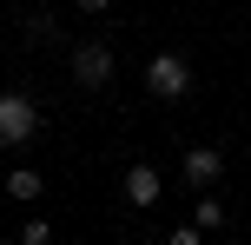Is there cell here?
Masks as SVG:
<instances>
[{"label":"cell","mask_w":251,"mask_h":245,"mask_svg":"<svg viewBox=\"0 0 251 245\" xmlns=\"http://www.w3.org/2000/svg\"><path fill=\"white\" fill-rule=\"evenodd\" d=\"M146 93H152V100H185V93H192V60L172 53V47H159L146 60Z\"/></svg>","instance_id":"1"},{"label":"cell","mask_w":251,"mask_h":245,"mask_svg":"<svg viewBox=\"0 0 251 245\" xmlns=\"http://www.w3.org/2000/svg\"><path fill=\"white\" fill-rule=\"evenodd\" d=\"M33 139H40V100L0 93V146H33Z\"/></svg>","instance_id":"2"},{"label":"cell","mask_w":251,"mask_h":245,"mask_svg":"<svg viewBox=\"0 0 251 245\" xmlns=\"http://www.w3.org/2000/svg\"><path fill=\"white\" fill-rule=\"evenodd\" d=\"M113 73H119V60H113L106 40H79V47H73V86L100 93V86H113Z\"/></svg>","instance_id":"3"},{"label":"cell","mask_w":251,"mask_h":245,"mask_svg":"<svg viewBox=\"0 0 251 245\" xmlns=\"http://www.w3.org/2000/svg\"><path fill=\"white\" fill-rule=\"evenodd\" d=\"M185 179H192V192H212V186L225 179V153H218V146H192L185 153Z\"/></svg>","instance_id":"4"},{"label":"cell","mask_w":251,"mask_h":245,"mask_svg":"<svg viewBox=\"0 0 251 245\" xmlns=\"http://www.w3.org/2000/svg\"><path fill=\"white\" fill-rule=\"evenodd\" d=\"M159 192H165V179L146 166V159H139V166H126V199H132L139 212H146V206H159Z\"/></svg>","instance_id":"5"},{"label":"cell","mask_w":251,"mask_h":245,"mask_svg":"<svg viewBox=\"0 0 251 245\" xmlns=\"http://www.w3.org/2000/svg\"><path fill=\"white\" fill-rule=\"evenodd\" d=\"M40 192H47V179H40L33 166H13V172H7V199H20V206H33Z\"/></svg>","instance_id":"6"},{"label":"cell","mask_w":251,"mask_h":245,"mask_svg":"<svg viewBox=\"0 0 251 245\" xmlns=\"http://www.w3.org/2000/svg\"><path fill=\"white\" fill-rule=\"evenodd\" d=\"M192 225H199V232H218V225H225V206H218L212 192H199V212H192Z\"/></svg>","instance_id":"7"},{"label":"cell","mask_w":251,"mask_h":245,"mask_svg":"<svg viewBox=\"0 0 251 245\" xmlns=\"http://www.w3.org/2000/svg\"><path fill=\"white\" fill-rule=\"evenodd\" d=\"M13 245H53V225H47V219L33 212V219H26L20 232H13Z\"/></svg>","instance_id":"8"},{"label":"cell","mask_w":251,"mask_h":245,"mask_svg":"<svg viewBox=\"0 0 251 245\" xmlns=\"http://www.w3.org/2000/svg\"><path fill=\"white\" fill-rule=\"evenodd\" d=\"M26 40H53V13H47V7L26 13Z\"/></svg>","instance_id":"9"},{"label":"cell","mask_w":251,"mask_h":245,"mask_svg":"<svg viewBox=\"0 0 251 245\" xmlns=\"http://www.w3.org/2000/svg\"><path fill=\"white\" fill-rule=\"evenodd\" d=\"M165 245H205V232H199V225H178V232L165 239Z\"/></svg>","instance_id":"10"},{"label":"cell","mask_w":251,"mask_h":245,"mask_svg":"<svg viewBox=\"0 0 251 245\" xmlns=\"http://www.w3.org/2000/svg\"><path fill=\"white\" fill-rule=\"evenodd\" d=\"M106 7H113V0H79V13H106Z\"/></svg>","instance_id":"11"},{"label":"cell","mask_w":251,"mask_h":245,"mask_svg":"<svg viewBox=\"0 0 251 245\" xmlns=\"http://www.w3.org/2000/svg\"><path fill=\"white\" fill-rule=\"evenodd\" d=\"M0 245H7V232H0Z\"/></svg>","instance_id":"12"}]
</instances>
